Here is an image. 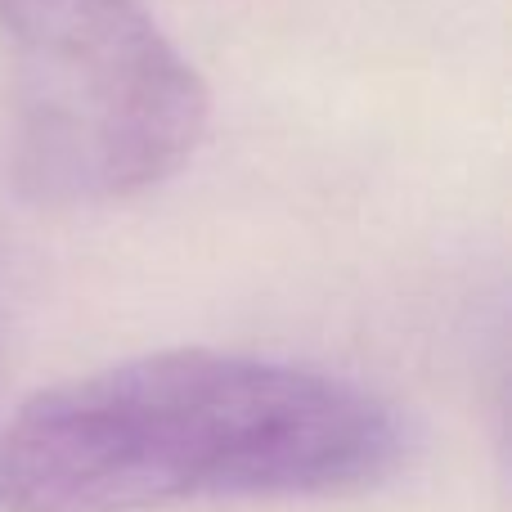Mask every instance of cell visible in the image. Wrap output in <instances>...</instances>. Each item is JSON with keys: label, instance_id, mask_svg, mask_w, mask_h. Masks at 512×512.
Instances as JSON below:
<instances>
[{"label": "cell", "instance_id": "1", "mask_svg": "<svg viewBox=\"0 0 512 512\" xmlns=\"http://www.w3.org/2000/svg\"><path fill=\"white\" fill-rule=\"evenodd\" d=\"M400 423L301 364L158 351L32 396L0 432V512H153L310 499L382 481Z\"/></svg>", "mask_w": 512, "mask_h": 512}, {"label": "cell", "instance_id": "2", "mask_svg": "<svg viewBox=\"0 0 512 512\" xmlns=\"http://www.w3.org/2000/svg\"><path fill=\"white\" fill-rule=\"evenodd\" d=\"M9 171L32 203L104 207L171 180L212 95L140 0H0Z\"/></svg>", "mask_w": 512, "mask_h": 512}]
</instances>
